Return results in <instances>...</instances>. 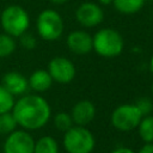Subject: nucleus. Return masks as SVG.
<instances>
[{
    "instance_id": "1",
    "label": "nucleus",
    "mask_w": 153,
    "mask_h": 153,
    "mask_svg": "<svg viewBox=\"0 0 153 153\" xmlns=\"http://www.w3.org/2000/svg\"><path fill=\"white\" fill-rule=\"evenodd\" d=\"M17 124L25 129H39L50 117V108L45 99L39 96H24L12 108Z\"/></svg>"
},
{
    "instance_id": "2",
    "label": "nucleus",
    "mask_w": 153,
    "mask_h": 153,
    "mask_svg": "<svg viewBox=\"0 0 153 153\" xmlns=\"http://www.w3.org/2000/svg\"><path fill=\"white\" fill-rule=\"evenodd\" d=\"M1 27L12 37H19L27 31L30 26V17L26 10L19 5H10L5 7L0 16Z\"/></svg>"
},
{
    "instance_id": "3",
    "label": "nucleus",
    "mask_w": 153,
    "mask_h": 153,
    "mask_svg": "<svg viewBox=\"0 0 153 153\" xmlns=\"http://www.w3.org/2000/svg\"><path fill=\"white\" fill-rule=\"evenodd\" d=\"M93 49L103 57H115L123 50V38L118 31L110 27L100 29L92 37Z\"/></svg>"
},
{
    "instance_id": "4",
    "label": "nucleus",
    "mask_w": 153,
    "mask_h": 153,
    "mask_svg": "<svg viewBox=\"0 0 153 153\" xmlns=\"http://www.w3.org/2000/svg\"><path fill=\"white\" fill-rule=\"evenodd\" d=\"M36 29L39 35L45 41H55L60 38L63 32V20L60 13L53 8L43 10L36 20Z\"/></svg>"
},
{
    "instance_id": "5",
    "label": "nucleus",
    "mask_w": 153,
    "mask_h": 153,
    "mask_svg": "<svg viewBox=\"0 0 153 153\" xmlns=\"http://www.w3.org/2000/svg\"><path fill=\"white\" fill-rule=\"evenodd\" d=\"M63 146L68 153H91L94 147V137L84 126L71 127L65 134Z\"/></svg>"
},
{
    "instance_id": "6",
    "label": "nucleus",
    "mask_w": 153,
    "mask_h": 153,
    "mask_svg": "<svg viewBox=\"0 0 153 153\" xmlns=\"http://www.w3.org/2000/svg\"><path fill=\"white\" fill-rule=\"evenodd\" d=\"M142 116L143 115L135 104H123L114 110L111 122L116 129L128 131L139 126Z\"/></svg>"
},
{
    "instance_id": "7",
    "label": "nucleus",
    "mask_w": 153,
    "mask_h": 153,
    "mask_svg": "<svg viewBox=\"0 0 153 153\" xmlns=\"http://www.w3.org/2000/svg\"><path fill=\"white\" fill-rule=\"evenodd\" d=\"M75 18L79 24L85 27H94L100 24L104 19V13L102 7L91 1L82 2L75 11Z\"/></svg>"
},
{
    "instance_id": "8",
    "label": "nucleus",
    "mask_w": 153,
    "mask_h": 153,
    "mask_svg": "<svg viewBox=\"0 0 153 153\" xmlns=\"http://www.w3.org/2000/svg\"><path fill=\"white\" fill-rule=\"evenodd\" d=\"M33 148L35 141L32 136L22 130L10 133L4 146L5 153H33Z\"/></svg>"
},
{
    "instance_id": "9",
    "label": "nucleus",
    "mask_w": 153,
    "mask_h": 153,
    "mask_svg": "<svg viewBox=\"0 0 153 153\" xmlns=\"http://www.w3.org/2000/svg\"><path fill=\"white\" fill-rule=\"evenodd\" d=\"M48 72L51 75L53 80L61 84H67L74 79L75 67L68 59L56 56L49 61Z\"/></svg>"
},
{
    "instance_id": "10",
    "label": "nucleus",
    "mask_w": 153,
    "mask_h": 153,
    "mask_svg": "<svg viewBox=\"0 0 153 153\" xmlns=\"http://www.w3.org/2000/svg\"><path fill=\"white\" fill-rule=\"evenodd\" d=\"M66 42H67L68 49L76 55H85L93 49L91 35L82 30L72 31L67 36Z\"/></svg>"
},
{
    "instance_id": "11",
    "label": "nucleus",
    "mask_w": 153,
    "mask_h": 153,
    "mask_svg": "<svg viewBox=\"0 0 153 153\" xmlns=\"http://www.w3.org/2000/svg\"><path fill=\"white\" fill-rule=\"evenodd\" d=\"M96 115L94 105L88 100L78 102L72 109V120L78 126L88 124Z\"/></svg>"
},
{
    "instance_id": "12",
    "label": "nucleus",
    "mask_w": 153,
    "mask_h": 153,
    "mask_svg": "<svg viewBox=\"0 0 153 153\" xmlns=\"http://www.w3.org/2000/svg\"><path fill=\"white\" fill-rule=\"evenodd\" d=\"M29 81L18 72L6 73L2 78V86L13 96L22 94L26 91Z\"/></svg>"
},
{
    "instance_id": "13",
    "label": "nucleus",
    "mask_w": 153,
    "mask_h": 153,
    "mask_svg": "<svg viewBox=\"0 0 153 153\" xmlns=\"http://www.w3.org/2000/svg\"><path fill=\"white\" fill-rule=\"evenodd\" d=\"M53 82V78L49 74L48 71H43V69H38L36 72H33L30 78H29V85L31 86V88H33L37 92H43L47 91Z\"/></svg>"
},
{
    "instance_id": "14",
    "label": "nucleus",
    "mask_w": 153,
    "mask_h": 153,
    "mask_svg": "<svg viewBox=\"0 0 153 153\" xmlns=\"http://www.w3.org/2000/svg\"><path fill=\"white\" fill-rule=\"evenodd\" d=\"M112 5L120 13L134 14L143 7L145 0H114Z\"/></svg>"
},
{
    "instance_id": "15",
    "label": "nucleus",
    "mask_w": 153,
    "mask_h": 153,
    "mask_svg": "<svg viewBox=\"0 0 153 153\" xmlns=\"http://www.w3.org/2000/svg\"><path fill=\"white\" fill-rule=\"evenodd\" d=\"M59 146L55 139L51 136H43L35 142L33 153H57Z\"/></svg>"
},
{
    "instance_id": "16",
    "label": "nucleus",
    "mask_w": 153,
    "mask_h": 153,
    "mask_svg": "<svg viewBox=\"0 0 153 153\" xmlns=\"http://www.w3.org/2000/svg\"><path fill=\"white\" fill-rule=\"evenodd\" d=\"M137 127L140 137L147 143L153 142V116H146L141 118Z\"/></svg>"
},
{
    "instance_id": "17",
    "label": "nucleus",
    "mask_w": 153,
    "mask_h": 153,
    "mask_svg": "<svg viewBox=\"0 0 153 153\" xmlns=\"http://www.w3.org/2000/svg\"><path fill=\"white\" fill-rule=\"evenodd\" d=\"M16 49L14 37L8 33H0V57L10 56Z\"/></svg>"
},
{
    "instance_id": "18",
    "label": "nucleus",
    "mask_w": 153,
    "mask_h": 153,
    "mask_svg": "<svg viewBox=\"0 0 153 153\" xmlns=\"http://www.w3.org/2000/svg\"><path fill=\"white\" fill-rule=\"evenodd\" d=\"M17 121L13 114L4 112L0 114V134H10L16 129Z\"/></svg>"
},
{
    "instance_id": "19",
    "label": "nucleus",
    "mask_w": 153,
    "mask_h": 153,
    "mask_svg": "<svg viewBox=\"0 0 153 153\" xmlns=\"http://www.w3.org/2000/svg\"><path fill=\"white\" fill-rule=\"evenodd\" d=\"M14 105L13 94L10 93L2 85H0V114L8 112Z\"/></svg>"
},
{
    "instance_id": "20",
    "label": "nucleus",
    "mask_w": 153,
    "mask_h": 153,
    "mask_svg": "<svg viewBox=\"0 0 153 153\" xmlns=\"http://www.w3.org/2000/svg\"><path fill=\"white\" fill-rule=\"evenodd\" d=\"M54 123L59 130L67 131L72 127L73 120H72V116L68 115L67 112H59V114H56V116L54 118Z\"/></svg>"
},
{
    "instance_id": "21",
    "label": "nucleus",
    "mask_w": 153,
    "mask_h": 153,
    "mask_svg": "<svg viewBox=\"0 0 153 153\" xmlns=\"http://www.w3.org/2000/svg\"><path fill=\"white\" fill-rule=\"evenodd\" d=\"M19 39H20V44L24 48H26V49H33L36 47V43H37L36 42V38L31 33H29L27 31L24 32L23 35H20L19 36Z\"/></svg>"
},
{
    "instance_id": "22",
    "label": "nucleus",
    "mask_w": 153,
    "mask_h": 153,
    "mask_svg": "<svg viewBox=\"0 0 153 153\" xmlns=\"http://www.w3.org/2000/svg\"><path fill=\"white\" fill-rule=\"evenodd\" d=\"M135 105L140 109V111H141L142 115H147V114L151 112V110H152V103H151V100H148V99H146V98L139 99V102H137Z\"/></svg>"
},
{
    "instance_id": "23",
    "label": "nucleus",
    "mask_w": 153,
    "mask_h": 153,
    "mask_svg": "<svg viewBox=\"0 0 153 153\" xmlns=\"http://www.w3.org/2000/svg\"><path fill=\"white\" fill-rule=\"evenodd\" d=\"M139 153H153V143H146L140 151Z\"/></svg>"
},
{
    "instance_id": "24",
    "label": "nucleus",
    "mask_w": 153,
    "mask_h": 153,
    "mask_svg": "<svg viewBox=\"0 0 153 153\" xmlns=\"http://www.w3.org/2000/svg\"><path fill=\"white\" fill-rule=\"evenodd\" d=\"M111 153H135V152L131 151L130 148H127V147H120V148L114 149Z\"/></svg>"
},
{
    "instance_id": "25",
    "label": "nucleus",
    "mask_w": 153,
    "mask_h": 153,
    "mask_svg": "<svg viewBox=\"0 0 153 153\" xmlns=\"http://www.w3.org/2000/svg\"><path fill=\"white\" fill-rule=\"evenodd\" d=\"M112 1H114V0H98V2H99L100 5H104V6H108V5L112 4Z\"/></svg>"
},
{
    "instance_id": "26",
    "label": "nucleus",
    "mask_w": 153,
    "mask_h": 153,
    "mask_svg": "<svg viewBox=\"0 0 153 153\" xmlns=\"http://www.w3.org/2000/svg\"><path fill=\"white\" fill-rule=\"evenodd\" d=\"M50 2H53V4H65V2H67L68 0H49Z\"/></svg>"
},
{
    "instance_id": "27",
    "label": "nucleus",
    "mask_w": 153,
    "mask_h": 153,
    "mask_svg": "<svg viewBox=\"0 0 153 153\" xmlns=\"http://www.w3.org/2000/svg\"><path fill=\"white\" fill-rule=\"evenodd\" d=\"M149 69H151V72L153 73V55H152V57H151V61H149Z\"/></svg>"
},
{
    "instance_id": "28",
    "label": "nucleus",
    "mask_w": 153,
    "mask_h": 153,
    "mask_svg": "<svg viewBox=\"0 0 153 153\" xmlns=\"http://www.w3.org/2000/svg\"><path fill=\"white\" fill-rule=\"evenodd\" d=\"M152 93H153V84H152Z\"/></svg>"
}]
</instances>
